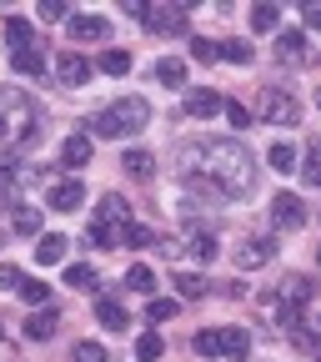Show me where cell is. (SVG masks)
Listing matches in <instances>:
<instances>
[{
	"instance_id": "cell-1",
	"label": "cell",
	"mask_w": 321,
	"mask_h": 362,
	"mask_svg": "<svg viewBox=\"0 0 321 362\" xmlns=\"http://www.w3.org/2000/svg\"><path fill=\"white\" fill-rule=\"evenodd\" d=\"M181 181L191 197L206 202H236L256 187V156L241 146V136H201V141H181L176 151Z\"/></svg>"
},
{
	"instance_id": "cell-2",
	"label": "cell",
	"mask_w": 321,
	"mask_h": 362,
	"mask_svg": "<svg viewBox=\"0 0 321 362\" xmlns=\"http://www.w3.org/2000/svg\"><path fill=\"white\" fill-rule=\"evenodd\" d=\"M40 131V106L20 86H0V151H25Z\"/></svg>"
},
{
	"instance_id": "cell-3",
	"label": "cell",
	"mask_w": 321,
	"mask_h": 362,
	"mask_svg": "<svg viewBox=\"0 0 321 362\" xmlns=\"http://www.w3.org/2000/svg\"><path fill=\"white\" fill-rule=\"evenodd\" d=\"M85 126H90V136H101V141H121V136H135V131L151 126V101L146 96H121L116 106L96 111Z\"/></svg>"
},
{
	"instance_id": "cell-4",
	"label": "cell",
	"mask_w": 321,
	"mask_h": 362,
	"mask_svg": "<svg viewBox=\"0 0 321 362\" xmlns=\"http://www.w3.org/2000/svg\"><path fill=\"white\" fill-rule=\"evenodd\" d=\"M251 116H261L266 126H296V121H301V101L291 96V90L261 86V101H256V111H251Z\"/></svg>"
},
{
	"instance_id": "cell-5",
	"label": "cell",
	"mask_w": 321,
	"mask_h": 362,
	"mask_svg": "<svg viewBox=\"0 0 321 362\" xmlns=\"http://www.w3.org/2000/svg\"><path fill=\"white\" fill-rule=\"evenodd\" d=\"M141 25L146 30H156V35H186V25H191V6H141Z\"/></svg>"
},
{
	"instance_id": "cell-6",
	"label": "cell",
	"mask_w": 321,
	"mask_h": 362,
	"mask_svg": "<svg viewBox=\"0 0 321 362\" xmlns=\"http://www.w3.org/2000/svg\"><path fill=\"white\" fill-rule=\"evenodd\" d=\"M277 61H281V66H311V61H316V51H311L306 30L286 25V30L277 35Z\"/></svg>"
},
{
	"instance_id": "cell-7",
	"label": "cell",
	"mask_w": 321,
	"mask_h": 362,
	"mask_svg": "<svg viewBox=\"0 0 321 362\" xmlns=\"http://www.w3.org/2000/svg\"><path fill=\"white\" fill-rule=\"evenodd\" d=\"M45 206H51V211H80V206H85L80 176H61V181H51V192H45Z\"/></svg>"
},
{
	"instance_id": "cell-8",
	"label": "cell",
	"mask_w": 321,
	"mask_h": 362,
	"mask_svg": "<svg viewBox=\"0 0 321 362\" xmlns=\"http://www.w3.org/2000/svg\"><path fill=\"white\" fill-rule=\"evenodd\" d=\"M271 221H277L281 232H296V226H306V202L296 192H281L277 202H271Z\"/></svg>"
},
{
	"instance_id": "cell-9",
	"label": "cell",
	"mask_w": 321,
	"mask_h": 362,
	"mask_svg": "<svg viewBox=\"0 0 321 362\" xmlns=\"http://www.w3.org/2000/svg\"><path fill=\"white\" fill-rule=\"evenodd\" d=\"M90 76H96V66H90L80 51H66V56L56 61V81H61V86H71V90H80Z\"/></svg>"
},
{
	"instance_id": "cell-10",
	"label": "cell",
	"mask_w": 321,
	"mask_h": 362,
	"mask_svg": "<svg viewBox=\"0 0 321 362\" xmlns=\"http://www.w3.org/2000/svg\"><path fill=\"white\" fill-rule=\"evenodd\" d=\"M271 257H277V242H271V237H251V242L236 247V272H256V267H266Z\"/></svg>"
},
{
	"instance_id": "cell-11",
	"label": "cell",
	"mask_w": 321,
	"mask_h": 362,
	"mask_svg": "<svg viewBox=\"0 0 321 362\" xmlns=\"http://www.w3.org/2000/svg\"><path fill=\"white\" fill-rule=\"evenodd\" d=\"M90 151H96V141H90L85 131H75V136H66V141H61V166L80 171V166H90Z\"/></svg>"
},
{
	"instance_id": "cell-12",
	"label": "cell",
	"mask_w": 321,
	"mask_h": 362,
	"mask_svg": "<svg viewBox=\"0 0 321 362\" xmlns=\"http://www.w3.org/2000/svg\"><path fill=\"white\" fill-rule=\"evenodd\" d=\"M56 327H61L56 307H35V312L25 317V337H30V342H51V337H56Z\"/></svg>"
},
{
	"instance_id": "cell-13",
	"label": "cell",
	"mask_w": 321,
	"mask_h": 362,
	"mask_svg": "<svg viewBox=\"0 0 321 362\" xmlns=\"http://www.w3.org/2000/svg\"><path fill=\"white\" fill-rule=\"evenodd\" d=\"M221 106H226V101L216 96V90H211V86H191V90H186V116H196V121H206V116H216Z\"/></svg>"
},
{
	"instance_id": "cell-14",
	"label": "cell",
	"mask_w": 321,
	"mask_h": 362,
	"mask_svg": "<svg viewBox=\"0 0 321 362\" xmlns=\"http://www.w3.org/2000/svg\"><path fill=\"white\" fill-rule=\"evenodd\" d=\"M71 40H111V21L106 16H71Z\"/></svg>"
},
{
	"instance_id": "cell-15",
	"label": "cell",
	"mask_w": 321,
	"mask_h": 362,
	"mask_svg": "<svg viewBox=\"0 0 321 362\" xmlns=\"http://www.w3.org/2000/svg\"><path fill=\"white\" fill-rule=\"evenodd\" d=\"M66 247H71V242H66L61 232H40V237H35V262H40V267H56V262H66Z\"/></svg>"
},
{
	"instance_id": "cell-16",
	"label": "cell",
	"mask_w": 321,
	"mask_h": 362,
	"mask_svg": "<svg viewBox=\"0 0 321 362\" xmlns=\"http://www.w3.org/2000/svg\"><path fill=\"white\" fill-rule=\"evenodd\" d=\"M96 322L111 327V332H121V327H131V312L121 307V297H96Z\"/></svg>"
},
{
	"instance_id": "cell-17",
	"label": "cell",
	"mask_w": 321,
	"mask_h": 362,
	"mask_svg": "<svg viewBox=\"0 0 321 362\" xmlns=\"http://www.w3.org/2000/svg\"><path fill=\"white\" fill-rule=\"evenodd\" d=\"M131 221V202L126 197H101V206H96V226H126Z\"/></svg>"
},
{
	"instance_id": "cell-18",
	"label": "cell",
	"mask_w": 321,
	"mask_h": 362,
	"mask_svg": "<svg viewBox=\"0 0 321 362\" xmlns=\"http://www.w3.org/2000/svg\"><path fill=\"white\" fill-rule=\"evenodd\" d=\"M121 166H126V176H131V181H151V176H156V156H151V151H141V146H131V151L121 156Z\"/></svg>"
},
{
	"instance_id": "cell-19",
	"label": "cell",
	"mask_w": 321,
	"mask_h": 362,
	"mask_svg": "<svg viewBox=\"0 0 321 362\" xmlns=\"http://www.w3.org/2000/svg\"><path fill=\"white\" fill-rule=\"evenodd\" d=\"M181 252H191L196 262H216L221 242H216V232H201V226H191V237H186V247H181Z\"/></svg>"
},
{
	"instance_id": "cell-20",
	"label": "cell",
	"mask_w": 321,
	"mask_h": 362,
	"mask_svg": "<svg viewBox=\"0 0 321 362\" xmlns=\"http://www.w3.org/2000/svg\"><path fill=\"white\" fill-rule=\"evenodd\" d=\"M221 352L231 357V362H241L251 352V332L246 327H221Z\"/></svg>"
},
{
	"instance_id": "cell-21",
	"label": "cell",
	"mask_w": 321,
	"mask_h": 362,
	"mask_svg": "<svg viewBox=\"0 0 321 362\" xmlns=\"http://www.w3.org/2000/svg\"><path fill=\"white\" fill-rule=\"evenodd\" d=\"M301 181H306V187H321V141H316V136H311V141H306V156H301Z\"/></svg>"
},
{
	"instance_id": "cell-22",
	"label": "cell",
	"mask_w": 321,
	"mask_h": 362,
	"mask_svg": "<svg viewBox=\"0 0 321 362\" xmlns=\"http://www.w3.org/2000/svg\"><path fill=\"white\" fill-rule=\"evenodd\" d=\"M6 40L16 45V51H30V45H35V25H30L25 16H11V21H6Z\"/></svg>"
},
{
	"instance_id": "cell-23",
	"label": "cell",
	"mask_w": 321,
	"mask_h": 362,
	"mask_svg": "<svg viewBox=\"0 0 321 362\" xmlns=\"http://www.w3.org/2000/svg\"><path fill=\"white\" fill-rule=\"evenodd\" d=\"M171 287H176L181 297H186V302H201L211 282H206V277H196V272H176V277H171Z\"/></svg>"
},
{
	"instance_id": "cell-24",
	"label": "cell",
	"mask_w": 321,
	"mask_h": 362,
	"mask_svg": "<svg viewBox=\"0 0 321 362\" xmlns=\"http://www.w3.org/2000/svg\"><path fill=\"white\" fill-rule=\"evenodd\" d=\"M251 45L246 40H216V61H231V66H251Z\"/></svg>"
},
{
	"instance_id": "cell-25",
	"label": "cell",
	"mask_w": 321,
	"mask_h": 362,
	"mask_svg": "<svg viewBox=\"0 0 321 362\" xmlns=\"http://www.w3.org/2000/svg\"><path fill=\"white\" fill-rule=\"evenodd\" d=\"M266 161H271V166H277V171L286 176V171H296V166H301V151H296L291 141H277V146L266 151Z\"/></svg>"
},
{
	"instance_id": "cell-26",
	"label": "cell",
	"mask_w": 321,
	"mask_h": 362,
	"mask_svg": "<svg viewBox=\"0 0 321 362\" xmlns=\"http://www.w3.org/2000/svg\"><path fill=\"white\" fill-rule=\"evenodd\" d=\"M281 302H296V307H306V302H311V277L291 272V277L281 282Z\"/></svg>"
},
{
	"instance_id": "cell-27",
	"label": "cell",
	"mask_w": 321,
	"mask_h": 362,
	"mask_svg": "<svg viewBox=\"0 0 321 362\" xmlns=\"http://www.w3.org/2000/svg\"><path fill=\"white\" fill-rule=\"evenodd\" d=\"M126 287H131V292H141V297H151V292H156V272H151L146 262H135V267L126 272Z\"/></svg>"
},
{
	"instance_id": "cell-28",
	"label": "cell",
	"mask_w": 321,
	"mask_h": 362,
	"mask_svg": "<svg viewBox=\"0 0 321 362\" xmlns=\"http://www.w3.org/2000/svg\"><path fill=\"white\" fill-rule=\"evenodd\" d=\"M156 81H161V86H186V61L161 56V61H156Z\"/></svg>"
},
{
	"instance_id": "cell-29",
	"label": "cell",
	"mask_w": 321,
	"mask_h": 362,
	"mask_svg": "<svg viewBox=\"0 0 321 362\" xmlns=\"http://www.w3.org/2000/svg\"><path fill=\"white\" fill-rule=\"evenodd\" d=\"M121 247L146 252V247H156V232H151V226H135V221H126V226H121Z\"/></svg>"
},
{
	"instance_id": "cell-30",
	"label": "cell",
	"mask_w": 321,
	"mask_h": 362,
	"mask_svg": "<svg viewBox=\"0 0 321 362\" xmlns=\"http://www.w3.org/2000/svg\"><path fill=\"white\" fill-rule=\"evenodd\" d=\"M66 287H75V292H96V267L71 262V267H66Z\"/></svg>"
},
{
	"instance_id": "cell-31",
	"label": "cell",
	"mask_w": 321,
	"mask_h": 362,
	"mask_svg": "<svg viewBox=\"0 0 321 362\" xmlns=\"http://www.w3.org/2000/svg\"><path fill=\"white\" fill-rule=\"evenodd\" d=\"M11 66H16L20 76H40V71H45V51H40V45H30V51H16Z\"/></svg>"
},
{
	"instance_id": "cell-32",
	"label": "cell",
	"mask_w": 321,
	"mask_h": 362,
	"mask_svg": "<svg viewBox=\"0 0 321 362\" xmlns=\"http://www.w3.org/2000/svg\"><path fill=\"white\" fill-rule=\"evenodd\" d=\"M161 352H166L161 332H141V337H135V362H161Z\"/></svg>"
},
{
	"instance_id": "cell-33",
	"label": "cell",
	"mask_w": 321,
	"mask_h": 362,
	"mask_svg": "<svg viewBox=\"0 0 321 362\" xmlns=\"http://www.w3.org/2000/svg\"><path fill=\"white\" fill-rule=\"evenodd\" d=\"M16 292H20L30 307H51V287H45L40 277H20V287H16Z\"/></svg>"
},
{
	"instance_id": "cell-34",
	"label": "cell",
	"mask_w": 321,
	"mask_h": 362,
	"mask_svg": "<svg viewBox=\"0 0 321 362\" xmlns=\"http://www.w3.org/2000/svg\"><path fill=\"white\" fill-rule=\"evenodd\" d=\"M96 71H106V76H126L131 71V51H101V61H96Z\"/></svg>"
},
{
	"instance_id": "cell-35",
	"label": "cell",
	"mask_w": 321,
	"mask_h": 362,
	"mask_svg": "<svg viewBox=\"0 0 321 362\" xmlns=\"http://www.w3.org/2000/svg\"><path fill=\"white\" fill-rule=\"evenodd\" d=\"M277 25H281V6H256V11H251V30H256V35L277 30Z\"/></svg>"
},
{
	"instance_id": "cell-36",
	"label": "cell",
	"mask_w": 321,
	"mask_h": 362,
	"mask_svg": "<svg viewBox=\"0 0 321 362\" xmlns=\"http://www.w3.org/2000/svg\"><path fill=\"white\" fill-rule=\"evenodd\" d=\"M176 307H181L176 297H151V302H146V322H171Z\"/></svg>"
},
{
	"instance_id": "cell-37",
	"label": "cell",
	"mask_w": 321,
	"mask_h": 362,
	"mask_svg": "<svg viewBox=\"0 0 321 362\" xmlns=\"http://www.w3.org/2000/svg\"><path fill=\"white\" fill-rule=\"evenodd\" d=\"M16 232L20 237H40V211L35 206H16Z\"/></svg>"
},
{
	"instance_id": "cell-38",
	"label": "cell",
	"mask_w": 321,
	"mask_h": 362,
	"mask_svg": "<svg viewBox=\"0 0 321 362\" xmlns=\"http://www.w3.org/2000/svg\"><path fill=\"white\" fill-rule=\"evenodd\" d=\"M191 347H196L201 357H216V352H221V332H216V327H206V332H196V337H191Z\"/></svg>"
},
{
	"instance_id": "cell-39",
	"label": "cell",
	"mask_w": 321,
	"mask_h": 362,
	"mask_svg": "<svg viewBox=\"0 0 321 362\" xmlns=\"http://www.w3.org/2000/svg\"><path fill=\"white\" fill-rule=\"evenodd\" d=\"M221 111H226V121H231V126H236V131H246V126H251V121H256V116H251V106H241V101H226V106H221Z\"/></svg>"
},
{
	"instance_id": "cell-40",
	"label": "cell",
	"mask_w": 321,
	"mask_h": 362,
	"mask_svg": "<svg viewBox=\"0 0 321 362\" xmlns=\"http://www.w3.org/2000/svg\"><path fill=\"white\" fill-rule=\"evenodd\" d=\"M71 357H75V362H106V347L85 337V342H75V347H71Z\"/></svg>"
},
{
	"instance_id": "cell-41",
	"label": "cell",
	"mask_w": 321,
	"mask_h": 362,
	"mask_svg": "<svg viewBox=\"0 0 321 362\" xmlns=\"http://www.w3.org/2000/svg\"><path fill=\"white\" fill-rule=\"evenodd\" d=\"M191 61H196V66H211V61H216V40H201V35H196V40H191Z\"/></svg>"
},
{
	"instance_id": "cell-42",
	"label": "cell",
	"mask_w": 321,
	"mask_h": 362,
	"mask_svg": "<svg viewBox=\"0 0 321 362\" xmlns=\"http://www.w3.org/2000/svg\"><path fill=\"white\" fill-rule=\"evenodd\" d=\"M40 21H45V25H56V21H71L66 0H45V6H40Z\"/></svg>"
},
{
	"instance_id": "cell-43",
	"label": "cell",
	"mask_w": 321,
	"mask_h": 362,
	"mask_svg": "<svg viewBox=\"0 0 321 362\" xmlns=\"http://www.w3.org/2000/svg\"><path fill=\"white\" fill-rule=\"evenodd\" d=\"M301 21H306V30H321V0H306V6H301Z\"/></svg>"
},
{
	"instance_id": "cell-44",
	"label": "cell",
	"mask_w": 321,
	"mask_h": 362,
	"mask_svg": "<svg viewBox=\"0 0 321 362\" xmlns=\"http://www.w3.org/2000/svg\"><path fill=\"white\" fill-rule=\"evenodd\" d=\"M0 287H6V292H16V287H20V272H16L11 262H0Z\"/></svg>"
},
{
	"instance_id": "cell-45",
	"label": "cell",
	"mask_w": 321,
	"mask_h": 362,
	"mask_svg": "<svg viewBox=\"0 0 321 362\" xmlns=\"http://www.w3.org/2000/svg\"><path fill=\"white\" fill-rule=\"evenodd\" d=\"M316 267H321V247H316Z\"/></svg>"
},
{
	"instance_id": "cell-46",
	"label": "cell",
	"mask_w": 321,
	"mask_h": 362,
	"mask_svg": "<svg viewBox=\"0 0 321 362\" xmlns=\"http://www.w3.org/2000/svg\"><path fill=\"white\" fill-rule=\"evenodd\" d=\"M316 106H321V90H316Z\"/></svg>"
},
{
	"instance_id": "cell-47",
	"label": "cell",
	"mask_w": 321,
	"mask_h": 362,
	"mask_svg": "<svg viewBox=\"0 0 321 362\" xmlns=\"http://www.w3.org/2000/svg\"><path fill=\"white\" fill-rule=\"evenodd\" d=\"M316 362H321V357H316Z\"/></svg>"
}]
</instances>
